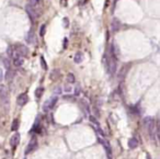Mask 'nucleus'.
<instances>
[{
    "mask_svg": "<svg viewBox=\"0 0 160 159\" xmlns=\"http://www.w3.org/2000/svg\"><path fill=\"white\" fill-rule=\"evenodd\" d=\"M0 99L5 103H7L9 100V92L5 86H0Z\"/></svg>",
    "mask_w": 160,
    "mask_h": 159,
    "instance_id": "nucleus-6",
    "label": "nucleus"
},
{
    "mask_svg": "<svg viewBox=\"0 0 160 159\" xmlns=\"http://www.w3.org/2000/svg\"><path fill=\"white\" fill-rule=\"evenodd\" d=\"M31 1V5L32 6H34V5H39V3H41L43 0H30Z\"/></svg>",
    "mask_w": 160,
    "mask_h": 159,
    "instance_id": "nucleus-23",
    "label": "nucleus"
},
{
    "mask_svg": "<svg viewBox=\"0 0 160 159\" xmlns=\"http://www.w3.org/2000/svg\"><path fill=\"white\" fill-rule=\"evenodd\" d=\"M37 148V139L35 137H33L31 139V142L29 143V145L27 146V148H25V155H28L30 152H32L33 150H35Z\"/></svg>",
    "mask_w": 160,
    "mask_h": 159,
    "instance_id": "nucleus-5",
    "label": "nucleus"
},
{
    "mask_svg": "<svg viewBox=\"0 0 160 159\" xmlns=\"http://www.w3.org/2000/svg\"><path fill=\"white\" fill-rule=\"evenodd\" d=\"M45 30H46V25H45V24H43L42 27H41V30H40V35L41 36L45 35Z\"/></svg>",
    "mask_w": 160,
    "mask_h": 159,
    "instance_id": "nucleus-20",
    "label": "nucleus"
},
{
    "mask_svg": "<svg viewBox=\"0 0 160 159\" xmlns=\"http://www.w3.org/2000/svg\"><path fill=\"white\" fill-rule=\"evenodd\" d=\"M18 129H19V120L14 119L13 122H12V125H11V131L15 132V131H18Z\"/></svg>",
    "mask_w": 160,
    "mask_h": 159,
    "instance_id": "nucleus-16",
    "label": "nucleus"
},
{
    "mask_svg": "<svg viewBox=\"0 0 160 159\" xmlns=\"http://www.w3.org/2000/svg\"><path fill=\"white\" fill-rule=\"evenodd\" d=\"M29 101V97L27 93H21L18 95V98H17V103H18V105H20V107H23V105H25Z\"/></svg>",
    "mask_w": 160,
    "mask_h": 159,
    "instance_id": "nucleus-7",
    "label": "nucleus"
},
{
    "mask_svg": "<svg viewBox=\"0 0 160 159\" xmlns=\"http://www.w3.org/2000/svg\"><path fill=\"white\" fill-rule=\"evenodd\" d=\"M25 12L28 13L29 18L33 22L36 20V18H37V12H36L35 8L33 7L32 5H27V6H25Z\"/></svg>",
    "mask_w": 160,
    "mask_h": 159,
    "instance_id": "nucleus-4",
    "label": "nucleus"
},
{
    "mask_svg": "<svg viewBox=\"0 0 160 159\" xmlns=\"http://www.w3.org/2000/svg\"><path fill=\"white\" fill-rule=\"evenodd\" d=\"M82 59H84V54L80 53V52H78L76 55H75V57H74V60H75L76 64H80L82 62Z\"/></svg>",
    "mask_w": 160,
    "mask_h": 159,
    "instance_id": "nucleus-14",
    "label": "nucleus"
},
{
    "mask_svg": "<svg viewBox=\"0 0 160 159\" xmlns=\"http://www.w3.org/2000/svg\"><path fill=\"white\" fill-rule=\"evenodd\" d=\"M20 139H21V136H20V134L19 133H15L12 137L10 138V145H11V147L12 148H15L19 143H20Z\"/></svg>",
    "mask_w": 160,
    "mask_h": 159,
    "instance_id": "nucleus-8",
    "label": "nucleus"
},
{
    "mask_svg": "<svg viewBox=\"0 0 160 159\" xmlns=\"http://www.w3.org/2000/svg\"><path fill=\"white\" fill-rule=\"evenodd\" d=\"M144 124H145V126H146L147 130H148L150 138L153 140H155L156 139V133L158 132V127H157V124L155 122V120H153V117H146L144 120Z\"/></svg>",
    "mask_w": 160,
    "mask_h": 159,
    "instance_id": "nucleus-1",
    "label": "nucleus"
},
{
    "mask_svg": "<svg viewBox=\"0 0 160 159\" xmlns=\"http://www.w3.org/2000/svg\"><path fill=\"white\" fill-rule=\"evenodd\" d=\"M2 78H3V72H2V69L0 68V81L2 80Z\"/></svg>",
    "mask_w": 160,
    "mask_h": 159,
    "instance_id": "nucleus-25",
    "label": "nucleus"
},
{
    "mask_svg": "<svg viewBox=\"0 0 160 159\" xmlns=\"http://www.w3.org/2000/svg\"><path fill=\"white\" fill-rule=\"evenodd\" d=\"M43 93H44V88L43 87L37 88V89L35 90V97H36V99H40L43 95Z\"/></svg>",
    "mask_w": 160,
    "mask_h": 159,
    "instance_id": "nucleus-15",
    "label": "nucleus"
},
{
    "mask_svg": "<svg viewBox=\"0 0 160 159\" xmlns=\"http://www.w3.org/2000/svg\"><path fill=\"white\" fill-rule=\"evenodd\" d=\"M63 23H64V27H65V28H68V27H69V21H68V18H64Z\"/></svg>",
    "mask_w": 160,
    "mask_h": 159,
    "instance_id": "nucleus-22",
    "label": "nucleus"
},
{
    "mask_svg": "<svg viewBox=\"0 0 160 159\" xmlns=\"http://www.w3.org/2000/svg\"><path fill=\"white\" fill-rule=\"evenodd\" d=\"M111 28H112V31H113V32H116V31H118L120 28H121V22L118 21V20H116V19H114V20L112 21Z\"/></svg>",
    "mask_w": 160,
    "mask_h": 159,
    "instance_id": "nucleus-11",
    "label": "nucleus"
},
{
    "mask_svg": "<svg viewBox=\"0 0 160 159\" xmlns=\"http://www.w3.org/2000/svg\"><path fill=\"white\" fill-rule=\"evenodd\" d=\"M24 159H27V158H24Z\"/></svg>",
    "mask_w": 160,
    "mask_h": 159,
    "instance_id": "nucleus-27",
    "label": "nucleus"
},
{
    "mask_svg": "<svg viewBox=\"0 0 160 159\" xmlns=\"http://www.w3.org/2000/svg\"><path fill=\"white\" fill-rule=\"evenodd\" d=\"M13 50L15 52V54H18V56H21V57H25L29 54L28 47L25 45H22V44H17Z\"/></svg>",
    "mask_w": 160,
    "mask_h": 159,
    "instance_id": "nucleus-3",
    "label": "nucleus"
},
{
    "mask_svg": "<svg viewBox=\"0 0 160 159\" xmlns=\"http://www.w3.org/2000/svg\"><path fill=\"white\" fill-rule=\"evenodd\" d=\"M60 3L63 6H67V0H60Z\"/></svg>",
    "mask_w": 160,
    "mask_h": 159,
    "instance_id": "nucleus-26",
    "label": "nucleus"
},
{
    "mask_svg": "<svg viewBox=\"0 0 160 159\" xmlns=\"http://www.w3.org/2000/svg\"><path fill=\"white\" fill-rule=\"evenodd\" d=\"M138 140L136 139L135 137L131 138V139H128V147L131 148V149H134V148H137L138 147Z\"/></svg>",
    "mask_w": 160,
    "mask_h": 159,
    "instance_id": "nucleus-10",
    "label": "nucleus"
},
{
    "mask_svg": "<svg viewBox=\"0 0 160 159\" xmlns=\"http://www.w3.org/2000/svg\"><path fill=\"white\" fill-rule=\"evenodd\" d=\"M41 64H42V68L44 69V70H46L47 69V64L45 63V59H44V57H41Z\"/></svg>",
    "mask_w": 160,
    "mask_h": 159,
    "instance_id": "nucleus-19",
    "label": "nucleus"
},
{
    "mask_svg": "<svg viewBox=\"0 0 160 159\" xmlns=\"http://www.w3.org/2000/svg\"><path fill=\"white\" fill-rule=\"evenodd\" d=\"M5 65H6L7 69L9 70V62H8V59H5Z\"/></svg>",
    "mask_w": 160,
    "mask_h": 159,
    "instance_id": "nucleus-24",
    "label": "nucleus"
},
{
    "mask_svg": "<svg viewBox=\"0 0 160 159\" xmlns=\"http://www.w3.org/2000/svg\"><path fill=\"white\" fill-rule=\"evenodd\" d=\"M59 77H60V72L58 69H54L53 72H50V76H49V78L52 80H57Z\"/></svg>",
    "mask_w": 160,
    "mask_h": 159,
    "instance_id": "nucleus-12",
    "label": "nucleus"
},
{
    "mask_svg": "<svg viewBox=\"0 0 160 159\" xmlns=\"http://www.w3.org/2000/svg\"><path fill=\"white\" fill-rule=\"evenodd\" d=\"M23 63H24V60H23V57H21V56H15V57H14V59H13L14 66L19 67V66L23 65Z\"/></svg>",
    "mask_w": 160,
    "mask_h": 159,
    "instance_id": "nucleus-13",
    "label": "nucleus"
},
{
    "mask_svg": "<svg viewBox=\"0 0 160 159\" xmlns=\"http://www.w3.org/2000/svg\"><path fill=\"white\" fill-rule=\"evenodd\" d=\"M8 55L11 56V57L13 56V47H12V46H9V47H8Z\"/></svg>",
    "mask_w": 160,
    "mask_h": 159,
    "instance_id": "nucleus-21",
    "label": "nucleus"
},
{
    "mask_svg": "<svg viewBox=\"0 0 160 159\" xmlns=\"http://www.w3.org/2000/svg\"><path fill=\"white\" fill-rule=\"evenodd\" d=\"M128 68H129V65L128 66H123V68H122V70H121V72H120V75H118V76H120V78H123V77H124V75H126V72H127V69H128Z\"/></svg>",
    "mask_w": 160,
    "mask_h": 159,
    "instance_id": "nucleus-17",
    "label": "nucleus"
},
{
    "mask_svg": "<svg viewBox=\"0 0 160 159\" xmlns=\"http://www.w3.org/2000/svg\"><path fill=\"white\" fill-rule=\"evenodd\" d=\"M58 100V98H57V95H53V97H50L47 101H45L44 103V105H43V111L44 112H47L49 110H52V109L55 107L56 102Z\"/></svg>",
    "mask_w": 160,
    "mask_h": 159,
    "instance_id": "nucleus-2",
    "label": "nucleus"
},
{
    "mask_svg": "<svg viewBox=\"0 0 160 159\" xmlns=\"http://www.w3.org/2000/svg\"><path fill=\"white\" fill-rule=\"evenodd\" d=\"M67 82L68 83H74L75 82V76L72 74H68L67 75Z\"/></svg>",
    "mask_w": 160,
    "mask_h": 159,
    "instance_id": "nucleus-18",
    "label": "nucleus"
},
{
    "mask_svg": "<svg viewBox=\"0 0 160 159\" xmlns=\"http://www.w3.org/2000/svg\"><path fill=\"white\" fill-rule=\"evenodd\" d=\"M27 42L29 44H35V42H36V35H35L33 30H30L29 31L28 35H27Z\"/></svg>",
    "mask_w": 160,
    "mask_h": 159,
    "instance_id": "nucleus-9",
    "label": "nucleus"
}]
</instances>
